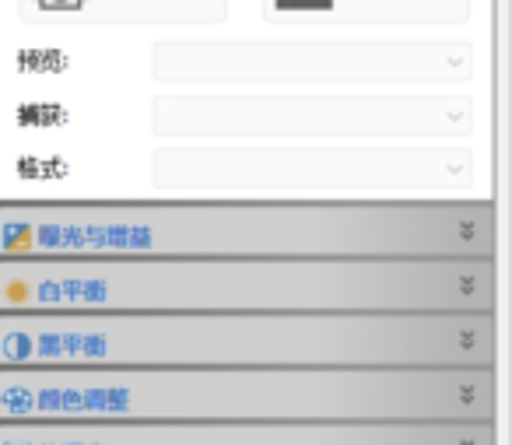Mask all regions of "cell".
<instances>
[{
	"instance_id": "4",
	"label": "cell",
	"mask_w": 512,
	"mask_h": 445,
	"mask_svg": "<svg viewBox=\"0 0 512 445\" xmlns=\"http://www.w3.org/2000/svg\"><path fill=\"white\" fill-rule=\"evenodd\" d=\"M0 445H495V424H0Z\"/></svg>"
},
{
	"instance_id": "1",
	"label": "cell",
	"mask_w": 512,
	"mask_h": 445,
	"mask_svg": "<svg viewBox=\"0 0 512 445\" xmlns=\"http://www.w3.org/2000/svg\"><path fill=\"white\" fill-rule=\"evenodd\" d=\"M495 424L491 368L4 372L0 424Z\"/></svg>"
},
{
	"instance_id": "3",
	"label": "cell",
	"mask_w": 512,
	"mask_h": 445,
	"mask_svg": "<svg viewBox=\"0 0 512 445\" xmlns=\"http://www.w3.org/2000/svg\"><path fill=\"white\" fill-rule=\"evenodd\" d=\"M481 298L477 270L442 274H264V270L81 267L8 277V309H453Z\"/></svg>"
},
{
	"instance_id": "2",
	"label": "cell",
	"mask_w": 512,
	"mask_h": 445,
	"mask_svg": "<svg viewBox=\"0 0 512 445\" xmlns=\"http://www.w3.org/2000/svg\"><path fill=\"white\" fill-rule=\"evenodd\" d=\"M474 316L8 319L4 372L81 368H488Z\"/></svg>"
}]
</instances>
